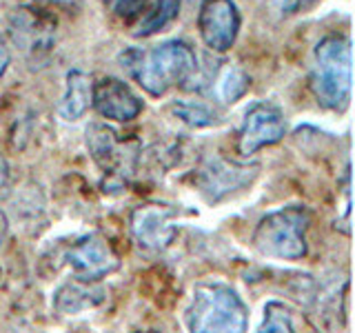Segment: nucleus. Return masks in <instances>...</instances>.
Segmentation results:
<instances>
[{
  "label": "nucleus",
  "mask_w": 355,
  "mask_h": 333,
  "mask_svg": "<svg viewBox=\"0 0 355 333\" xmlns=\"http://www.w3.org/2000/svg\"><path fill=\"white\" fill-rule=\"evenodd\" d=\"M64 262L69 264L73 278L85 282L103 280L120 266V258L111 242L98 233H89V236L73 240L64 251Z\"/></svg>",
  "instance_id": "8"
},
{
  "label": "nucleus",
  "mask_w": 355,
  "mask_h": 333,
  "mask_svg": "<svg viewBox=\"0 0 355 333\" xmlns=\"http://www.w3.org/2000/svg\"><path fill=\"white\" fill-rule=\"evenodd\" d=\"M178 211L169 205L149 203L133 209L129 218L131 236L144 251H164L178 236Z\"/></svg>",
  "instance_id": "10"
},
{
  "label": "nucleus",
  "mask_w": 355,
  "mask_h": 333,
  "mask_svg": "<svg viewBox=\"0 0 355 333\" xmlns=\"http://www.w3.org/2000/svg\"><path fill=\"white\" fill-rule=\"evenodd\" d=\"M96 111L107 120L114 122H131L140 116L142 100L133 89L120 80V78L107 76L103 80L94 83V103Z\"/></svg>",
  "instance_id": "11"
},
{
  "label": "nucleus",
  "mask_w": 355,
  "mask_h": 333,
  "mask_svg": "<svg viewBox=\"0 0 355 333\" xmlns=\"http://www.w3.org/2000/svg\"><path fill=\"white\" fill-rule=\"evenodd\" d=\"M94 103V83L92 76L73 69L67 74L64 78V92L58 103V114L62 120L67 122H78L80 118H85V114L89 111Z\"/></svg>",
  "instance_id": "13"
},
{
  "label": "nucleus",
  "mask_w": 355,
  "mask_h": 333,
  "mask_svg": "<svg viewBox=\"0 0 355 333\" xmlns=\"http://www.w3.org/2000/svg\"><path fill=\"white\" fill-rule=\"evenodd\" d=\"M240 25L242 18L233 0H202L200 3L198 31L211 51L227 53L238 40Z\"/></svg>",
  "instance_id": "9"
},
{
  "label": "nucleus",
  "mask_w": 355,
  "mask_h": 333,
  "mask_svg": "<svg viewBox=\"0 0 355 333\" xmlns=\"http://www.w3.org/2000/svg\"><path fill=\"white\" fill-rule=\"evenodd\" d=\"M169 111L175 120H180L187 127L193 129L216 127L222 122L218 111L214 107H209L207 103H200V100H175V103H171Z\"/></svg>",
  "instance_id": "16"
},
{
  "label": "nucleus",
  "mask_w": 355,
  "mask_h": 333,
  "mask_svg": "<svg viewBox=\"0 0 355 333\" xmlns=\"http://www.w3.org/2000/svg\"><path fill=\"white\" fill-rule=\"evenodd\" d=\"M33 5H69L73 0H31Z\"/></svg>",
  "instance_id": "24"
},
{
  "label": "nucleus",
  "mask_w": 355,
  "mask_h": 333,
  "mask_svg": "<svg viewBox=\"0 0 355 333\" xmlns=\"http://www.w3.org/2000/svg\"><path fill=\"white\" fill-rule=\"evenodd\" d=\"M9 182H11L9 164H7V160L3 158V155H0V196H5V194H7Z\"/></svg>",
  "instance_id": "22"
},
{
  "label": "nucleus",
  "mask_w": 355,
  "mask_h": 333,
  "mask_svg": "<svg viewBox=\"0 0 355 333\" xmlns=\"http://www.w3.org/2000/svg\"><path fill=\"white\" fill-rule=\"evenodd\" d=\"M184 320L187 329L196 333H242L249 327V307L227 282H200Z\"/></svg>",
  "instance_id": "3"
},
{
  "label": "nucleus",
  "mask_w": 355,
  "mask_h": 333,
  "mask_svg": "<svg viewBox=\"0 0 355 333\" xmlns=\"http://www.w3.org/2000/svg\"><path fill=\"white\" fill-rule=\"evenodd\" d=\"M249 87H251V78L247 76V71L233 65H229L227 69L220 71V76L216 78V96L227 105L238 103V100L249 92Z\"/></svg>",
  "instance_id": "17"
},
{
  "label": "nucleus",
  "mask_w": 355,
  "mask_h": 333,
  "mask_svg": "<svg viewBox=\"0 0 355 333\" xmlns=\"http://www.w3.org/2000/svg\"><path fill=\"white\" fill-rule=\"evenodd\" d=\"M105 5L118 20L138 22L153 5V0H105Z\"/></svg>",
  "instance_id": "19"
},
{
  "label": "nucleus",
  "mask_w": 355,
  "mask_h": 333,
  "mask_svg": "<svg viewBox=\"0 0 355 333\" xmlns=\"http://www.w3.org/2000/svg\"><path fill=\"white\" fill-rule=\"evenodd\" d=\"M7 229H9V222H7V216L0 211V247H3V242L7 238Z\"/></svg>",
  "instance_id": "23"
},
{
  "label": "nucleus",
  "mask_w": 355,
  "mask_h": 333,
  "mask_svg": "<svg viewBox=\"0 0 355 333\" xmlns=\"http://www.w3.org/2000/svg\"><path fill=\"white\" fill-rule=\"evenodd\" d=\"M9 62H11L9 44H7V40H5V36H3V33H0V78L5 76V71H7Z\"/></svg>",
  "instance_id": "21"
},
{
  "label": "nucleus",
  "mask_w": 355,
  "mask_h": 333,
  "mask_svg": "<svg viewBox=\"0 0 355 333\" xmlns=\"http://www.w3.org/2000/svg\"><path fill=\"white\" fill-rule=\"evenodd\" d=\"M311 89L324 109L336 114L347 111L353 89V53L347 36L331 33L315 44Z\"/></svg>",
  "instance_id": "2"
},
{
  "label": "nucleus",
  "mask_w": 355,
  "mask_h": 333,
  "mask_svg": "<svg viewBox=\"0 0 355 333\" xmlns=\"http://www.w3.org/2000/svg\"><path fill=\"white\" fill-rule=\"evenodd\" d=\"M180 14V0H153V5L147 9L138 22H136V36L138 38H149L155 33L164 31L171 22Z\"/></svg>",
  "instance_id": "15"
},
{
  "label": "nucleus",
  "mask_w": 355,
  "mask_h": 333,
  "mask_svg": "<svg viewBox=\"0 0 355 333\" xmlns=\"http://www.w3.org/2000/svg\"><path fill=\"white\" fill-rule=\"evenodd\" d=\"M9 33L25 58L36 67L47 62L55 44V20L47 11L22 7L9 18Z\"/></svg>",
  "instance_id": "5"
},
{
  "label": "nucleus",
  "mask_w": 355,
  "mask_h": 333,
  "mask_svg": "<svg viewBox=\"0 0 355 333\" xmlns=\"http://www.w3.org/2000/svg\"><path fill=\"white\" fill-rule=\"evenodd\" d=\"M120 62L153 98L164 96L173 87H182L198 74V56L184 40H166L147 51L129 49L120 56Z\"/></svg>",
  "instance_id": "1"
},
{
  "label": "nucleus",
  "mask_w": 355,
  "mask_h": 333,
  "mask_svg": "<svg viewBox=\"0 0 355 333\" xmlns=\"http://www.w3.org/2000/svg\"><path fill=\"white\" fill-rule=\"evenodd\" d=\"M295 316L288 305L280 302V300H269L264 305V314H262V322L258 331L262 333H291L295 331Z\"/></svg>",
  "instance_id": "18"
},
{
  "label": "nucleus",
  "mask_w": 355,
  "mask_h": 333,
  "mask_svg": "<svg viewBox=\"0 0 355 333\" xmlns=\"http://www.w3.org/2000/svg\"><path fill=\"white\" fill-rule=\"evenodd\" d=\"M87 147L94 162L105 171H114L116 164L122 160V155L118 153L116 133L105 125H92L87 129Z\"/></svg>",
  "instance_id": "14"
},
{
  "label": "nucleus",
  "mask_w": 355,
  "mask_h": 333,
  "mask_svg": "<svg viewBox=\"0 0 355 333\" xmlns=\"http://www.w3.org/2000/svg\"><path fill=\"white\" fill-rule=\"evenodd\" d=\"M258 164H238L218 155H209L196 171V185L211 205H218L233 194L251 187L258 178Z\"/></svg>",
  "instance_id": "6"
},
{
  "label": "nucleus",
  "mask_w": 355,
  "mask_h": 333,
  "mask_svg": "<svg viewBox=\"0 0 355 333\" xmlns=\"http://www.w3.org/2000/svg\"><path fill=\"white\" fill-rule=\"evenodd\" d=\"M286 133V120L282 109L269 103V100H260L253 103L240 122L238 129V153L242 158H249L255 151L264 147L277 144Z\"/></svg>",
  "instance_id": "7"
},
{
  "label": "nucleus",
  "mask_w": 355,
  "mask_h": 333,
  "mask_svg": "<svg viewBox=\"0 0 355 333\" xmlns=\"http://www.w3.org/2000/svg\"><path fill=\"white\" fill-rule=\"evenodd\" d=\"M311 214L304 205H288L260 218L251 236L253 249L275 260H302L309 253Z\"/></svg>",
  "instance_id": "4"
},
{
  "label": "nucleus",
  "mask_w": 355,
  "mask_h": 333,
  "mask_svg": "<svg viewBox=\"0 0 355 333\" xmlns=\"http://www.w3.org/2000/svg\"><path fill=\"white\" fill-rule=\"evenodd\" d=\"M107 291L96 282H85V280H71L64 282L53 291L51 307L55 314L60 316H80L89 309H96L105 302Z\"/></svg>",
  "instance_id": "12"
},
{
  "label": "nucleus",
  "mask_w": 355,
  "mask_h": 333,
  "mask_svg": "<svg viewBox=\"0 0 355 333\" xmlns=\"http://www.w3.org/2000/svg\"><path fill=\"white\" fill-rule=\"evenodd\" d=\"M269 14H275L277 18L293 16L300 11V7H304V0H266Z\"/></svg>",
  "instance_id": "20"
}]
</instances>
